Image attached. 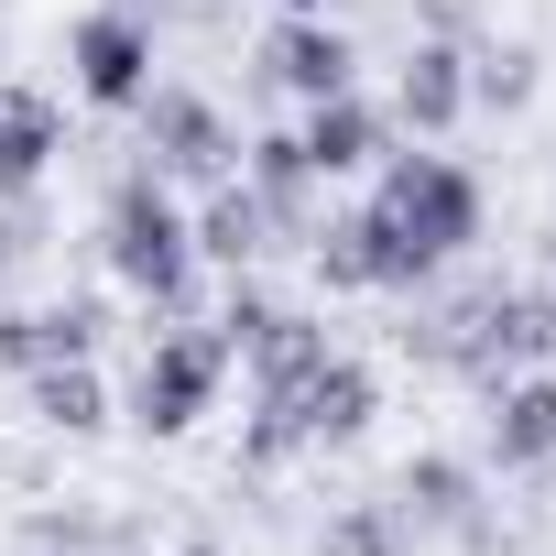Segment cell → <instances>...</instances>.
I'll return each mask as SVG.
<instances>
[{
	"mask_svg": "<svg viewBox=\"0 0 556 556\" xmlns=\"http://www.w3.org/2000/svg\"><path fill=\"white\" fill-rule=\"evenodd\" d=\"M404 350H426V361H447L458 382L491 393V382L556 361V295H545V285H480V295L437 306L426 328H404Z\"/></svg>",
	"mask_w": 556,
	"mask_h": 556,
	"instance_id": "6da1fadb",
	"label": "cell"
},
{
	"mask_svg": "<svg viewBox=\"0 0 556 556\" xmlns=\"http://www.w3.org/2000/svg\"><path fill=\"white\" fill-rule=\"evenodd\" d=\"M99 262H110V285L142 295L153 317H186V306H197V229H186V207H175V186H164L153 164H131V175L110 186V207H99Z\"/></svg>",
	"mask_w": 556,
	"mask_h": 556,
	"instance_id": "7a4b0ae2",
	"label": "cell"
},
{
	"mask_svg": "<svg viewBox=\"0 0 556 556\" xmlns=\"http://www.w3.org/2000/svg\"><path fill=\"white\" fill-rule=\"evenodd\" d=\"M371 415H382V382H371V361L328 350V361H317V371H295V382H251L240 469H285V458H306V447H350Z\"/></svg>",
	"mask_w": 556,
	"mask_h": 556,
	"instance_id": "3957f363",
	"label": "cell"
},
{
	"mask_svg": "<svg viewBox=\"0 0 556 556\" xmlns=\"http://www.w3.org/2000/svg\"><path fill=\"white\" fill-rule=\"evenodd\" d=\"M371 207L415 240L426 273H447V262L480 240V218H491V197H480V175H469L458 153H382V164H371Z\"/></svg>",
	"mask_w": 556,
	"mask_h": 556,
	"instance_id": "277c9868",
	"label": "cell"
},
{
	"mask_svg": "<svg viewBox=\"0 0 556 556\" xmlns=\"http://www.w3.org/2000/svg\"><path fill=\"white\" fill-rule=\"evenodd\" d=\"M218 382H229V339H218V317H207V328H197V317H175V328H153V339H142L131 426H142V437H186V426L218 404Z\"/></svg>",
	"mask_w": 556,
	"mask_h": 556,
	"instance_id": "5b68a950",
	"label": "cell"
},
{
	"mask_svg": "<svg viewBox=\"0 0 556 556\" xmlns=\"http://www.w3.org/2000/svg\"><path fill=\"white\" fill-rule=\"evenodd\" d=\"M131 121H142V164H153L164 186H218V175H240V131H229L218 99L153 77V99H142Z\"/></svg>",
	"mask_w": 556,
	"mask_h": 556,
	"instance_id": "8992f818",
	"label": "cell"
},
{
	"mask_svg": "<svg viewBox=\"0 0 556 556\" xmlns=\"http://www.w3.org/2000/svg\"><path fill=\"white\" fill-rule=\"evenodd\" d=\"M66 66H77V99L99 110H142L153 99V12H131V0H99V12H77L66 34Z\"/></svg>",
	"mask_w": 556,
	"mask_h": 556,
	"instance_id": "52a82bcc",
	"label": "cell"
},
{
	"mask_svg": "<svg viewBox=\"0 0 556 556\" xmlns=\"http://www.w3.org/2000/svg\"><path fill=\"white\" fill-rule=\"evenodd\" d=\"M350 66H361V55H350V34H339L328 12H285V23L262 34V88H285L295 110H306V99H339V88H361Z\"/></svg>",
	"mask_w": 556,
	"mask_h": 556,
	"instance_id": "ba28073f",
	"label": "cell"
},
{
	"mask_svg": "<svg viewBox=\"0 0 556 556\" xmlns=\"http://www.w3.org/2000/svg\"><path fill=\"white\" fill-rule=\"evenodd\" d=\"M469 121V45H447V34H415L404 45V77H393V131H415V142H447Z\"/></svg>",
	"mask_w": 556,
	"mask_h": 556,
	"instance_id": "9c48e42d",
	"label": "cell"
},
{
	"mask_svg": "<svg viewBox=\"0 0 556 556\" xmlns=\"http://www.w3.org/2000/svg\"><path fill=\"white\" fill-rule=\"evenodd\" d=\"M295 142H306V164L339 186V175H371V164L393 153V110H382V99H361V88H339V99H306Z\"/></svg>",
	"mask_w": 556,
	"mask_h": 556,
	"instance_id": "30bf717a",
	"label": "cell"
},
{
	"mask_svg": "<svg viewBox=\"0 0 556 556\" xmlns=\"http://www.w3.org/2000/svg\"><path fill=\"white\" fill-rule=\"evenodd\" d=\"M480 447H491V469H556V371H513V382H491V415H480Z\"/></svg>",
	"mask_w": 556,
	"mask_h": 556,
	"instance_id": "8fae6325",
	"label": "cell"
},
{
	"mask_svg": "<svg viewBox=\"0 0 556 556\" xmlns=\"http://www.w3.org/2000/svg\"><path fill=\"white\" fill-rule=\"evenodd\" d=\"M110 306L66 295V306H0V371H45V361H99Z\"/></svg>",
	"mask_w": 556,
	"mask_h": 556,
	"instance_id": "7c38bea8",
	"label": "cell"
},
{
	"mask_svg": "<svg viewBox=\"0 0 556 556\" xmlns=\"http://www.w3.org/2000/svg\"><path fill=\"white\" fill-rule=\"evenodd\" d=\"M393 502H404L415 534H480V469L447 458V447H415V458L393 469Z\"/></svg>",
	"mask_w": 556,
	"mask_h": 556,
	"instance_id": "4fadbf2b",
	"label": "cell"
},
{
	"mask_svg": "<svg viewBox=\"0 0 556 556\" xmlns=\"http://www.w3.org/2000/svg\"><path fill=\"white\" fill-rule=\"evenodd\" d=\"M186 229H197V262H218V273H251L273 240H285V218H273L240 175H218V186L197 197V218H186Z\"/></svg>",
	"mask_w": 556,
	"mask_h": 556,
	"instance_id": "5bb4252c",
	"label": "cell"
},
{
	"mask_svg": "<svg viewBox=\"0 0 556 556\" xmlns=\"http://www.w3.org/2000/svg\"><path fill=\"white\" fill-rule=\"evenodd\" d=\"M55 153H66V110H55L45 88H12V77H0V197H34V186L55 175Z\"/></svg>",
	"mask_w": 556,
	"mask_h": 556,
	"instance_id": "9a60e30c",
	"label": "cell"
},
{
	"mask_svg": "<svg viewBox=\"0 0 556 556\" xmlns=\"http://www.w3.org/2000/svg\"><path fill=\"white\" fill-rule=\"evenodd\" d=\"M240 186H251L273 218H285V229H317V186H328V175L306 164L295 131H251V142H240Z\"/></svg>",
	"mask_w": 556,
	"mask_h": 556,
	"instance_id": "2e32d148",
	"label": "cell"
},
{
	"mask_svg": "<svg viewBox=\"0 0 556 556\" xmlns=\"http://www.w3.org/2000/svg\"><path fill=\"white\" fill-rule=\"evenodd\" d=\"M23 404H34L55 437H99V426H110V382H99V361H45V371H23Z\"/></svg>",
	"mask_w": 556,
	"mask_h": 556,
	"instance_id": "e0dca14e",
	"label": "cell"
},
{
	"mask_svg": "<svg viewBox=\"0 0 556 556\" xmlns=\"http://www.w3.org/2000/svg\"><path fill=\"white\" fill-rule=\"evenodd\" d=\"M317 556H415V523H404L393 491H382V502H339L328 534H317Z\"/></svg>",
	"mask_w": 556,
	"mask_h": 556,
	"instance_id": "ac0fdd59",
	"label": "cell"
},
{
	"mask_svg": "<svg viewBox=\"0 0 556 556\" xmlns=\"http://www.w3.org/2000/svg\"><path fill=\"white\" fill-rule=\"evenodd\" d=\"M469 110H534V45H480L469 55Z\"/></svg>",
	"mask_w": 556,
	"mask_h": 556,
	"instance_id": "d6986e66",
	"label": "cell"
},
{
	"mask_svg": "<svg viewBox=\"0 0 556 556\" xmlns=\"http://www.w3.org/2000/svg\"><path fill=\"white\" fill-rule=\"evenodd\" d=\"M415 34H447V45H469V0H426V12H415Z\"/></svg>",
	"mask_w": 556,
	"mask_h": 556,
	"instance_id": "ffe728a7",
	"label": "cell"
},
{
	"mask_svg": "<svg viewBox=\"0 0 556 556\" xmlns=\"http://www.w3.org/2000/svg\"><path fill=\"white\" fill-rule=\"evenodd\" d=\"M273 12H328V0H273Z\"/></svg>",
	"mask_w": 556,
	"mask_h": 556,
	"instance_id": "44dd1931",
	"label": "cell"
},
{
	"mask_svg": "<svg viewBox=\"0 0 556 556\" xmlns=\"http://www.w3.org/2000/svg\"><path fill=\"white\" fill-rule=\"evenodd\" d=\"M175 556H218V545H175Z\"/></svg>",
	"mask_w": 556,
	"mask_h": 556,
	"instance_id": "7402d4cb",
	"label": "cell"
},
{
	"mask_svg": "<svg viewBox=\"0 0 556 556\" xmlns=\"http://www.w3.org/2000/svg\"><path fill=\"white\" fill-rule=\"evenodd\" d=\"M23 556H45V545H23Z\"/></svg>",
	"mask_w": 556,
	"mask_h": 556,
	"instance_id": "603a6c76",
	"label": "cell"
}]
</instances>
